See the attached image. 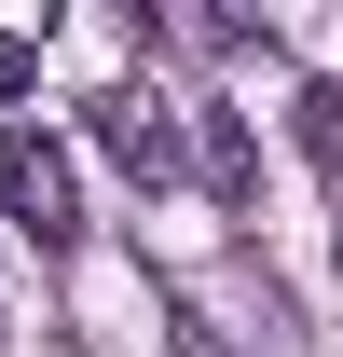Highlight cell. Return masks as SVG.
<instances>
[{"label":"cell","mask_w":343,"mask_h":357,"mask_svg":"<svg viewBox=\"0 0 343 357\" xmlns=\"http://www.w3.org/2000/svg\"><path fill=\"white\" fill-rule=\"evenodd\" d=\"M83 124H96V151H110V165L137 178V192H165V178L192 165V137H178V110H165V96H137V83H110V96L83 110Z\"/></svg>","instance_id":"obj_2"},{"label":"cell","mask_w":343,"mask_h":357,"mask_svg":"<svg viewBox=\"0 0 343 357\" xmlns=\"http://www.w3.org/2000/svg\"><path fill=\"white\" fill-rule=\"evenodd\" d=\"M0 206H14V234H42V248H69V234H83V178H69V151H55L42 124L0 137Z\"/></svg>","instance_id":"obj_1"},{"label":"cell","mask_w":343,"mask_h":357,"mask_svg":"<svg viewBox=\"0 0 343 357\" xmlns=\"http://www.w3.org/2000/svg\"><path fill=\"white\" fill-rule=\"evenodd\" d=\"M302 151L343 178V83H302Z\"/></svg>","instance_id":"obj_4"},{"label":"cell","mask_w":343,"mask_h":357,"mask_svg":"<svg viewBox=\"0 0 343 357\" xmlns=\"http://www.w3.org/2000/svg\"><path fill=\"white\" fill-rule=\"evenodd\" d=\"M192 178H206L220 206H261V151H247V124H234V110H206V137H192Z\"/></svg>","instance_id":"obj_3"},{"label":"cell","mask_w":343,"mask_h":357,"mask_svg":"<svg viewBox=\"0 0 343 357\" xmlns=\"http://www.w3.org/2000/svg\"><path fill=\"white\" fill-rule=\"evenodd\" d=\"M28 83H42V55H28V42H14V28H0V110H14V96H28Z\"/></svg>","instance_id":"obj_5"}]
</instances>
